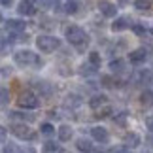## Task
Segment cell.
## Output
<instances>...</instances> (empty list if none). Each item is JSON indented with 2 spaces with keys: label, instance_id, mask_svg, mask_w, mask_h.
<instances>
[{
  "label": "cell",
  "instance_id": "6da1fadb",
  "mask_svg": "<svg viewBox=\"0 0 153 153\" xmlns=\"http://www.w3.org/2000/svg\"><path fill=\"white\" fill-rule=\"evenodd\" d=\"M64 36H66V40L72 45H78V48H83V45H87V42H89L87 32L81 27H78V25L64 27Z\"/></svg>",
  "mask_w": 153,
  "mask_h": 153
},
{
  "label": "cell",
  "instance_id": "7a4b0ae2",
  "mask_svg": "<svg viewBox=\"0 0 153 153\" xmlns=\"http://www.w3.org/2000/svg\"><path fill=\"white\" fill-rule=\"evenodd\" d=\"M13 61L19 64V66H42V61H40V57L36 55L34 51L30 49H19L13 55Z\"/></svg>",
  "mask_w": 153,
  "mask_h": 153
},
{
  "label": "cell",
  "instance_id": "3957f363",
  "mask_svg": "<svg viewBox=\"0 0 153 153\" xmlns=\"http://www.w3.org/2000/svg\"><path fill=\"white\" fill-rule=\"evenodd\" d=\"M36 45L42 53H53L55 49H59L61 42L55 36H40V38H36Z\"/></svg>",
  "mask_w": 153,
  "mask_h": 153
},
{
  "label": "cell",
  "instance_id": "277c9868",
  "mask_svg": "<svg viewBox=\"0 0 153 153\" xmlns=\"http://www.w3.org/2000/svg\"><path fill=\"white\" fill-rule=\"evenodd\" d=\"M17 104H19L21 108L34 110V108H38V106H40V98L34 95L32 91H25V93H21V95H19V98H17Z\"/></svg>",
  "mask_w": 153,
  "mask_h": 153
},
{
  "label": "cell",
  "instance_id": "5b68a950",
  "mask_svg": "<svg viewBox=\"0 0 153 153\" xmlns=\"http://www.w3.org/2000/svg\"><path fill=\"white\" fill-rule=\"evenodd\" d=\"M11 132L21 140H34L36 138V132H34L32 128H28L25 123H15V125H11Z\"/></svg>",
  "mask_w": 153,
  "mask_h": 153
},
{
  "label": "cell",
  "instance_id": "8992f818",
  "mask_svg": "<svg viewBox=\"0 0 153 153\" xmlns=\"http://www.w3.org/2000/svg\"><path fill=\"white\" fill-rule=\"evenodd\" d=\"M91 136L100 144H106L110 140V134H108V131H106L104 127H93L91 128Z\"/></svg>",
  "mask_w": 153,
  "mask_h": 153
},
{
  "label": "cell",
  "instance_id": "52a82bcc",
  "mask_svg": "<svg viewBox=\"0 0 153 153\" xmlns=\"http://www.w3.org/2000/svg\"><path fill=\"white\" fill-rule=\"evenodd\" d=\"M128 27H132V21L128 19V17H117V19L111 23V30L114 32H121V30H125Z\"/></svg>",
  "mask_w": 153,
  "mask_h": 153
},
{
  "label": "cell",
  "instance_id": "ba28073f",
  "mask_svg": "<svg viewBox=\"0 0 153 153\" xmlns=\"http://www.w3.org/2000/svg\"><path fill=\"white\" fill-rule=\"evenodd\" d=\"M17 11H19L21 15H34L36 13V6H34L30 0H23V2H19V6H17Z\"/></svg>",
  "mask_w": 153,
  "mask_h": 153
},
{
  "label": "cell",
  "instance_id": "9c48e42d",
  "mask_svg": "<svg viewBox=\"0 0 153 153\" xmlns=\"http://www.w3.org/2000/svg\"><path fill=\"white\" fill-rule=\"evenodd\" d=\"M98 10H100V13L104 15V17H115V13H117V8H115V4H111V2H100L98 4Z\"/></svg>",
  "mask_w": 153,
  "mask_h": 153
},
{
  "label": "cell",
  "instance_id": "30bf717a",
  "mask_svg": "<svg viewBox=\"0 0 153 153\" xmlns=\"http://www.w3.org/2000/svg\"><path fill=\"white\" fill-rule=\"evenodd\" d=\"M6 28H8L10 32L19 34V32L25 30V23L19 21V19H10V21H6Z\"/></svg>",
  "mask_w": 153,
  "mask_h": 153
},
{
  "label": "cell",
  "instance_id": "8fae6325",
  "mask_svg": "<svg viewBox=\"0 0 153 153\" xmlns=\"http://www.w3.org/2000/svg\"><path fill=\"white\" fill-rule=\"evenodd\" d=\"M146 57H148L146 49H134V51L128 53V61L134 62V64H140L142 61H146Z\"/></svg>",
  "mask_w": 153,
  "mask_h": 153
},
{
  "label": "cell",
  "instance_id": "7c38bea8",
  "mask_svg": "<svg viewBox=\"0 0 153 153\" xmlns=\"http://www.w3.org/2000/svg\"><path fill=\"white\" fill-rule=\"evenodd\" d=\"M57 132H59V140H61V142H68V140L72 138V134H74V131H72L70 125H61Z\"/></svg>",
  "mask_w": 153,
  "mask_h": 153
},
{
  "label": "cell",
  "instance_id": "4fadbf2b",
  "mask_svg": "<svg viewBox=\"0 0 153 153\" xmlns=\"http://www.w3.org/2000/svg\"><path fill=\"white\" fill-rule=\"evenodd\" d=\"M106 104H108V98H106L104 95H95L89 100V106H91L93 110H100V108H104Z\"/></svg>",
  "mask_w": 153,
  "mask_h": 153
},
{
  "label": "cell",
  "instance_id": "5bb4252c",
  "mask_svg": "<svg viewBox=\"0 0 153 153\" xmlns=\"http://www.w3.org/2000/svg\"><path fill=\"white\" fill-rule=\"evenodd\" d=\"M140 146V136L136 132H128L127 136H125V148H138Z\"/></svg>",
  "mask_w": 153,
  "mask_h": 153
},
{
  "label": "cell",
  "instance_id": "9a60e30c",
  "mask_svg": "<svg viewBox=\"0 0 153 153\" xmlns=\"http://www.w3.org/2000/svg\"><path fill=\"white\" fill-rule=\"evenodd\" d=\"M140 104H142L144 108H151L153 106V91L146 89L142 95H140Z\"/></svg>",
  "mask_w": 153,
  "mask_h": 153
},
{
  "label": "cell",
  "instance_id": "2e32d148",
  "mask_svg": "<svg viewBox=\"0 0 153 153\" xmlns=\"http://www.w3.org/2000/svg\"><path fill=\"white\" fill-rule=\"evenodd\" d=\"M76 148H78L81 153H93V144L87 138H79L78 142H76Z\"/></svg>",
  "mask_w": 153,
  "mask_h": 153
},
{
  "label": "cell",
  "instance_id": "e0dca14e",
  "mask_svg": "<svg viewBox=\"0 0 153 153\" xmlns=\"http://www.w3.org/2000/svg\"><path fill=\"white\" fill-rule=\"evenodd\" d=\"M149 79H151L149 70H140V72L134 74V81H136V83H149Z\"/></svg>",
  "mask_w": 153,
  "mask_h": 153
},
{
  "label": "cell",
  "instance_id": "ac0fdd59",
  "mask_svg": "<svg viewBox=\"0 0 153 153\" xmlns=\"http://www.w3.org/2000/svg\"><path fill=\"white\" fill-rule=\"evenodd\" d=\"M134 8L140 11H149L153 8V0H134Z\"/></svg>",
  "mask_w": 153,
  "mask_h": 153
},
{
  "label": "cell",
  "instance_id": "d6986e66",
  "mask_svg": "<svg viewBox=\"0 0 153 153\" xmlns=\"http://www.w3.org/2000/svg\"><path fill=\"white\" fill-rule=\"evenodd\" d=\"M36 89L42 93V95H45V97H49L53 93V87L48 83V81H36Z\"/></svg>",
  "mask_w": 153,
  "mask_h": 153
},
{
  "label": "cell",
  "instance_id": "ffe728a7",
  "mask_svg": "<svg viewBox=\"0 0 153 153\" xmlns=\"http://www.w3.org/2000/svg\"><path fill=\"white\" fill-rule=\"evenodd\" d=\"M44 153H62V148L55 142H45L44 144Z\"/></svg>",
  "mask_w": 153,
  "mask_h": 153
},
{
  "label": "cell",
  "instance_id": "44dd1931",
  "mask_svg": "<svg viewBox=\"0 0 153 153\" xmlns=\"http://www.w3.org/2000/svg\"><path fill=\"white\" fill-rule=\"evenodd\" d=\"M64 11H66V13H70V15H76V13L79 11V4L74 2V0H68L66 6H64Z\"/></svg>",
  "mask_w": 153,
  "mask_h": 153
},
{
  "label": "cell",
  "instance_id": "7402d4cb",
  "mask_svg": "<svg viewBox=\"0 0 153 153\" xmlns=\"http://www.w3.org/2000/svg\"><path fill=\"white\" fill-rule=\"evenodd\" d=\"M89 64H93L95 68L100 66V55H98L97 51H91V53H89Z\"/></svg>",
  "mask_w": 153,
  "mask_h": 153
},
{
  "label": "cell",
  "instance_id": "603a6c76",
  "mask_svg": "<svg viewBox=\"0 0 153 153\" xmlns=\"http://www.w3.org/2000/svg\"><path fill=\"white\" fill-rule=\"evenodd\" d=\"M64 104H66V106H79L81 104V98L78 95H68L66 100H64Z\"/></svg>",
  "mask_w": 153,
  "mask_h": 153
},
{
  "label": "cell",
  "instance_id": "cb8c5ba5",
  "mask_svg": "<svg viewBox=\"0 0 153 153\" xmlns=\"http://www.w3.org/2000/svg\"><path fill=\"white\" fill-rule=\"evenodd\" d=\"M123 66H125V62L123 61H119V59H117V61H111L110 62V68H111V72H123Z\"/></svg>",
  "mask_w": 153,
  "mask_h": 153
},
{
  "label": "cell",
  "instance_id": "d4e9b609",
  "mask_svg": "<svg viewBox=\"0 0 153 153\" xmlns=\"http://www.w3.org/2000/svg\"><path fill=\"white\" fill-rule=\"evenodd\" d=\"M79 72L83 74V76H89V74H95V72H97V68L93 66V64H89V62H85V64H81Z\"/></svg>",
  "mask_w": 153,
  "mask_h": 153
},
{
  "label": "cell",
  "instance_id": "484cf974",
  "mask_svg": "<svg viewBox=\"0 0 153 153\" xmlns=\"http://www.w3.org/2000/svg\"><path fill=\"white\" fill-rule=\"evenodd\" d=\"M8 102H10V91L0 87V106H6Z\"/></svg>",
  "mask_w": 153,
  "mask_h": 153
},
{
  "label": "cell",
  "instance_id": "4316f807",
  "mask_svg": "<svg viewBox=\"0 0 153 153\" xmlns=\"http://www.w3.org/2000/svg\"><path fill=\"white\" fill-rule=\"evenodd\" d=\"M40 132H42V134H45V136H51V134L55 132V127H53L51 123H44V125L40 127Z\"/></svg>",
  "mask_w": 153,
  "mask_h": 153
},
{
  "label": "cell",
  "instance_id": "83f0119b",
  "mask_svg": "<svg viewBox=\"0 0 153 153\" xmlns=\"http://www.w3.org/2000/svg\"><path fill=\"white\" fill-rule=\"evenodd\" d=\"M13 119H23V121H34V115H25V114H21V111H11L10 114Z\"/></svg>",
  "mask_w": 153,
  "mask_h": 153
},
{
  "label": "cell",
  "instance_id": "f1b7e54d",
  "mask_svg": "<svg viewBox=\"0 0 153 153\" xmlns=\"http://www.w3.org/2000/svg\"><path fill=\"white\" fill-rule=\"evenodd\" d=\"M4 153H19V149H17V146H15V144H6Z\"/></svg>",
  "mask_w": 153,
  "mask_h": 153
},
{
  "label": "cell",
  "instance_id": "f546056e",
  "mask_svg": "<svg viewBox=\"0 0 153 153\" xmlns=\"http://www.w3.org/2000/svg\"><path fill=\"white\" fill-rule=\"evenodd\" d=\"M108 114H111V110L108 108V106H104L102 110H98V114H97V115H98V117H106Z\"/></svg>",
  "mask_w": 153,
  "mask_h": 153
},
{
  "label": "cell",
  "instance_id": "4dcf8cb0",
  "mask_svg": "<svg viewBox=\"0 0 153 153\" xmlns=\"http://www.w3.org/2000/svg\"><path fill=\"white\" fill-rule=\"evenodd\" d=\"M132 30L136 32V34H146V28L142 25H132Z\"/></svg>",
  "mask_w": 153,
  "mask_h": 153
},
{
  "label": "cell",
  "instance_id": "1f68e13d",
  "mask_svg": "<svg viewBox=\"0 0 153 153\" xmlns=\"http://www.w3.org/2000/svg\"><path fill=\"white\" fill-rule=\"evenodd\" d=\"M125 119H127V114H119L115 117V123H119V125H125Z\"/></svg>",
  "mask_w": 153,
  "mask_h": 153
},
{
  "label": "cell",
  "instance_id": "d6a6232c",
  "mask_svg": "<svg viewBox=\"0 0 153 153\" xmlns=\"http://www.w3.org/2000/svg\"><path fill=\"white\" fill-rule=\"evenodd\" d=\"M146 127H148L149 131L153 132V115H149V117H146Z\"/></svg>",
  "mask_w": 153,
  "mask_h": 153
},
{
  "label": "cell",
  "instance_id": "836d02e7",
  "mask_svg": "<svg viewBox=\"0 0 153 153\" xmlns=\"http://www.w3.org/2000/svg\"><path fill=\"white\" fill-rule=\"evenodd\" d=\"M15 0H0V6H4V8H10V6H13Z\"/></svg>",
  "mask_w": 153,
  "mask_h": 153
},
{
  "label": "cell",
  "instance_id": "e575fe53",
  "mask_svg": "<svg viewBox=\"0 0 153 153\" xmlns=\"http://www.w3.org/2000/svg\"><path fill=\"white\" fill-rule=\"evenodd\" d=\"M4 140H6V128L0 125V144H4Z\"/></svg>",
  "mask_w": 153,
  "mask_h": 153
},
{
  "label": "cell",
  "instance_id": "d590c367",
  "mask_svg": "<svg viewBox=\"0 0 153 153\" xmlns=\"http://www.w3.org/2000/svg\"><path fill=\"white\" fill-rule=\"evenodd\" d=\"M102 81H104L102 85H106V87H110V85H111V78H110V76H102Z\"/></svg>",
  "mask_w": 153,
  "mask_h": 153
},
{
  "label": "cell",
  "instance_id": "8d00e7d4",
  "mask_svg": "<svg viewBox=\"0 0 153 153\" xmlns=\"http://www.w3.org/2000/svg\"><path fill=\"white\" fill-rule=\"evenodd\" d=\"M19 153H36V149H34V148H23Z\"/></svg>",
  "mask_w": 153,
  "mask_h": 153
},
{
  "label": "cell",
  "instance_id": "74e56055",
  "mask_svg": "<svg viewBox=\"0 0 153 153\" xmlns=\"http://www.w3.org/2000/svg\"><path fill=\"white\" fill-rule=\"evenodd\" d=\"M115 153H131V149H127V148H119Z\"/></svg>",
  "mask_w": 153,
  "mask_h": 153
},
{
  "label": "cell",
  "instance_id": "f35d334b",
  "mask_svg": "<svg viewBox=\"0 0 153 153\" xmlns=\"http://www.w3.org/2000/svg\"><path fill=\"white\" fill-rule=\"evenodd\" d=\"M148 142H149V146H153V136H149V138H148Z\"/></svg>",
  "mask_w": 153,
  "mask_h": 153
},
{
  "label": "cell",
  "instance_id": "ab89813d",
  "mask_svg": "<svg viewBox=\"0 0 153 153\" xmlns=\"http://www.w3.org/2000/svg\"><path fill=\"white\" fill-rule=\"evenodd\" d=\"M151 32H153V28H151Z\"/></svg>",
  "mask_w": 153,
  "mask_h": 153
}]
</instances>
